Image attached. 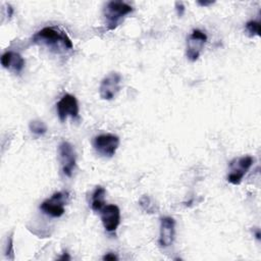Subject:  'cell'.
<instances>
[{
    "label": "cell",
    "instance_id": "cell-1",
    "mask_svg": "<svg viewBox=\"0 0 261 261\" xmlns=\"http://www.w3.org/2000/svg\"><path fill=\"white\" fill-rule=\"evenodd\" d=\"M32 40L34 43L46 46L54 52H64L73 47L66 33L53 27L43 28L33 36Z\"/></svg>",
    "mask_w": 261,
    "mask_h": 261
},
{
    "label": "cell",
    "instance_id": "cell-2",
    "mask_svg": "<svg viewBox=\"0 0 261 261\" xmlns=\"http://www.w3.org/2000/svg\"><path fill=\"white\" fill-rule=\"evenodd\" d=\"M133 11V7L122 1H109L106 3L103 15L106 21L108 30H114L120 22V20Z\"/></svg>",
    "mask_w": 261,
    "mask_h": 261
},
{
    "label": "cell",
    "instance_id": "cell-3",
    "mask_svg": "<svg viewBox=\"0 0 261 261\" xmlns=\"http://www.w3.org/2000/svg\"><path fill=\"white\" fill-rule=\"evenodd\" d=\"M68 198L67 192H56L40 205V209L51 217H60L65 212V203Z\"/></svg>",
    "mask_w": 261,
    "mask_h": 261
},
{
    "label": "cell",
    "instance_id": "cell-4",
    "mask_svg": "<svg viewBox=\"0 0 261 261\" xmlns=\"http://www.w3.org/2000/svg\"><path fill=\"white\" fill-rule=\"evenodd\" d=\"M119 138L113 134H102L98 135L93 140V147L95 151L103 156L110 158L112 157L119 146Z\"/></svg>",
    "mask_w": 261,
    "mask_h": 261
},
{
    "label": "cell",
    "instance_id": "cell-5",
    "mask_svg": "<svg viewBox=\"0 0 261 261\" xmlns=\"http://www.w3.org/2000/svg\"><path fill=\"white\" fill-rule=\"evenodd\" d=\"M253 157L250 155L242 156L232 159L229 162V173L227 174V180L232 185H240L243 177L253 164Z\"/></svg>",
    "mask_w": 261,
    "mask_h": 261
},
{
    "label": "cell",
    "instance_id": "cell-6",
    "mask_svg": "<svg viewBox=\"0 0 261 261\" xmlns=\"http://www.w3.org/2000/svg\"><path fill=\"white\" fill-rule=\"evenodd\" d=\"M58 153L61 170L65 176L70 177L76 164V154L74 148L69 142L63 141L58 147Z\"/></svg>",
    "mask_w": 261,
    "mask_h": 261
},
{
    "label": "cell",
    "instance_id": "cell-7",
    "mask_svg": "<svg viewBox=\"0 0 261 261\" xmlns=\"http://www.w3.org/2000/svg\"><path fill=\"white\" fill-rule=\"evenodd\" d=\"M57 115L60 121H65L69 116L71 118H77L80 113L79 102L76 98L71 94L63 95L56 104Z\"/></svg>",
    "mask_w": 261,
    "mask_h": 261
},
{
    "label": "cell",
    "instance_id": "cell-8",
    "mask_svg": "<svg viewBox=\"0 0 261 261\" xmlns=\"http://www.w3.org/2000/svg\"><path fill=\"white\" fill-rule=\"evenodd\" d=\"M207 41V35L202 32L201 30H194L187 39V57L191 61H196L201 52L202 49Z\"/></svg>",
    "mask_w": 261,
    "mask_h": 261
},
{
    "label": "cell",
    "instance_id": "cell-9",
    "mask_svg": "<svg viewBox=\"0 0 261 261\" xmlns=\"http://www.w3.org/2000/svg\"><path fill=\"white\" fill-rule=\"evenodd\" d=\"M121 76L118 72L108 73L102 81L99 87L100 97L103 100H112L120 90Z\"/></svg>",
    "mask_w": 261,
    "mask_h": 261
},
{
    "label": "cell",
    "instance_id": "cell-10",
    "mask_svg": "<svg viewBox=\"0 0 261 261\" xmlns=\"http://www.w3.org/2000/svg\"><path fill=\"white\" fill-rule=\"evenodd\" d=\"M101 221L108 232H114L120 224V210L114 204L105 205L100 211Z\"/></svg>",
    "mask_w": 261,
    "mask_h": 261
},
{
    "label": "cell",
    "instance_id": "cell-11",
    "mask_svg": "<svg viewBox=\"0 0 261 261\" xmlns=\"http://www.w3.org/2000/svg\"><path fill=\"white\" fill-rule=\"evenodd\" d=\"M175 237V221L172 217L164 216L160 220L159 244L162 247H169L172 245Z\"/></svg>",
    "mask_w": 261,
    "mask_h": 261
},
{
    "label": "cell",
    "instance_id": "cell-12",
    "mask_svg": "<svg viewBox=\"0 0 261 261\" xmlns=\"http://www.w3.org/2000/svg\"><path fill=\"white\" fill-rule=\"evenodd\" d=\"M24 59L21 57L20 54L13 52V51H7L1 56V64L4 68L11 70L13 72H20L22 68L24 67Z\"/></svg>",
    "mask_w": 261,
    "mask_h": 261
},
{
    "label": "cell",
    "instance_id": "cell-13",
    "mask_svg": "<svg viewBox=\"0 0 261 261\" xmlns=\"http://www.w3.org/2000/svg\"><path fill=\"white\" fill-rule=\"evenodd\" d=\"M105 194H106V190L103 187H101V186L96 187V189L94 190V192L92 194L91 208L93 211L100 212L101 209L105 206V201H104Z\"/></svg>",
    "mask_w": 261,
    "mask_h": 261
},
{
    "label": "cell",
    "instance_id": "cell-14",
    "mask_svg": "<svg viewBox=\"0 0 261 261\" xmlns=\"http://www.w3.org/2000/svg\"><path fill=\"white\" fill-rule=\"evenodd\" d=\"M29 128H30V132L32 133V135L35 138L42 137L47 132V125L42 120H40V119L32 120L30 122V124H29Z\"/></svg>",
    "mask_w": 261,
    "mask_h": 261
},
{
    "label": "cell",
    "instance_id": "cell-15",
    "mask_svg": "<svg viewBox=\"0 0 261 261\" xmlns=\"http://www.w3.org/2000/svg\"><path fill=\"white\" fill-rule=\"evenodd\" d=\"M246 31L250 37L260 36V23L256 20H250L246 23Z\"/></svg>",
    "mask_w": 261,
    "mask_h": 261
},
{
    "label": "cell",
    "instance_id": "cell-16",
    "mask_svg": "<svg viewBox=\"0 0 261 261\" xmlns=\"http://www.w3.org/2000/svg\"><path fill=\"white\" fill-rule=\"evenodd\" d=\"M140 206L145 210V211H147L148 213H153L154 212V208H155V206H154V204L152 203V201H151V199L148 197V196H143L141 199H140Z\"/></svg>",
    "mask_w": 261,
    "mask_h": 261
},
{
    "label": "cell",
    "instance_id": "cell-17",
    "mask_svg": "<svg viewBox=\"0 0 261 261\" xmlns=\"http://www.w3.org/2000/svg\"><path fill=\"white\" fill-rule=\"evenodd\" d=\"M5 254L8 258L13 259V240L12 237L10 236L9 238H7V243H6V249H5Z\"/></svg>",
    "mask_w": 261,
    "mask_h": 261
},
{
    "label": "cell",
    "instance_id": "cell-18",
    "mask_svg": "<svg viewBox=\"0 0 261 261\" xmlns=\"http://www.w3.org/2000/svg\"><path fill=\"white\" fill-rule=\"evenodd\" d=\"M175 9L178 16H181L185 13V6L182 2H175Z\"/></svg>",
    "mask_w": 261,
    "mask_h": 261
},
{
    "label": "cell",
    "instance_id": "cell-19",
    "mask_svg": "<svg viewBox=\"0 0 261 261\" xmlns=\"http://www.w3.org/2000/svg\"><path fill=\"white\" fill-rule=\"evenodd\" d=\"M117 259H118L117 256H116L114 253H111V252H109V253H107V254H105V255L103 256V260L114 261V260H117Z\"/></svg>",
    "mask_w": 261,
    "mask_h": 261
},
{
    "label": "cell",
    "instance_id": "cell-20",
    "mask_svg": "<svg viewBox=\"0 0 261 261\" xmlns=\"http://www.w3.org/2000/svg\"><path fill=\"white\" fill-rule=\"evenodd\" d=\"M200 6H209L214 3V1H198L197 2Z\"/></svg>",
    "mask_w": 261,
    "mask_h": 261
},
{
    "label": "cell",
    "instance_id": "cell-21",
    "mask_svg": "<svg viewBox=\"0 0 261 261\" xmlns=\"http://www.w3.org/2000/svg\"><path fill=\"white\" fill-rule=\"evenodd\" d=\"M59 259H61V260H64V259H65V260H69V259H70V257H69V256H68V254L65 252V253H63V255H62Z\"/></svg>",
    "mask_w": 261,
    "mask_h": 261
}]
</instances>
